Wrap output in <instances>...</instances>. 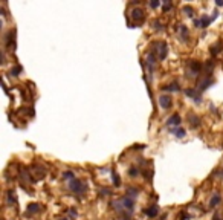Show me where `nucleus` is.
I'll use <instances>...</instances> for the list:
<instances>
[{
    "label": "nucleus",
    "mask_w": 223,
    "mask_h": 220,
    "mask_svg": "<svg viewBox=\"0 0 223 220\" xmlns=\"http://www.w3.org/2000/svg\"><path fill=\"white\" fill-rule=\"evenodd\" d=\"M171 133H173V135H176L177 138H183V136L187 135L185 128H182V127H176V128H171Z\"/></svg>",
    "instance_id": "9d476101"
},
{
    "label": "nucleus",
    "mask_w": 223,
    "mask_h": 220,
    "mask_svg": "<svg viewBox=\"0 0 223 220\" xmlns=\"http://www.w3.org/2000/svg\"><path fill=\"white\" fill-rule=\"evenodd\" d=\"M183 93H185V95H188V96H191V98H193L196 102H200V101H202V96H200V93H199L196 89H185V90H183Z\"/></svg>",
    "instance_id": "f03ea898"
},
{
    "label": "nucleus",
    "mask_w": 223,
    "mask_h": 220,
    "mask_svg": "<svg viewBox=\"0 0 223 220\" xmlns=\"http://www.w3.org/2000/svg\"><path fill=\"white\" fill-rule=\"evenodd\" d=\"M121 203H122V206H124V208H127V210H128L130 213H132L133 206H135V202L132 200V197H128V196L122 197V199H121Z\"/></svg>",
    "instance_id": "39448f33"
},
{
    "label": "nucleus",
    "mask_w": 223,
    "mask_h": 220,
    "mask_svg": "<svg viewBox=\"0 0 223 220\" xmlns=\"http://www.w3.org/2000/svg\"><path fill=\"white\" fill-rule=\"evenodd\" d=\"M180 35H182V40L188 41V28L185 24H180Z\"/></svg>",
    "instance_id": "2eb2a0df"
},
{
    "label": "nucleus",
    "mask_w": 223,
    "mask_h": 220,
    "mask_svg": "<svg viewBox=\"0 0 223 220\" xmlns=\"http://www.w3.org/2000/svg\"><path fill=\"white\" fill-rule=\"evenodd\" d=\"M150 6L151 8H157V6H161V2H159V0H153V2H150Z\"/></svg>",
    "instance_id": "cd10ccee"
},
{
    "label": "nucleus",
    "mask_w": 223,
    "mask_h": 220,
    "mask_svg": "<svg viewBox=\"0 0 223 220\" xmlns=\"http://www.w3.org/2000/svg\"><path fill=\"white\" fill-rule=\"evenodd\" d=\"M63 177H64V179L73 180V179H75V174H73V171H64V173H63Z\"/></svg>",
    "instance_id": "4be33fe9"
},
{
    "label": "nucleus",
    "mask_w": 223,
    "mask_h": 220,
    "mask_svg": "<svg viewBox=\"0 0 223 220\" xmlns=\"http://www.w3.org/2000/svg\"><path fill=\"white\" fill-rule=\"evenodd\" d=\"M159 104L164 109H170V107H171V96H168V95L159 96Z\"/></svg>",
    "instance_id": "7ed1b4c3"
},
{
    "label": "nucleus",
    "mask_w": 223,
    "mask_h": 220,
    "mask_svg": "<svg viewBox=\"0 0 223 220\" xmlns=\"http://www.w3.org/2000/svg\"><path fill=\"white\" fill-rule=\"evenodd\" d=\"M209 84H211V80H203V81H200L199 84H197V90H200V92H203V90H206L208 87H209Z\"/></svg>",
    "instance_id": "9b49d317"
},
{
    "label": "nucleus",
    "mask_w": 223,
    "mask_h": 220,
    "mask_svg": "<svg viewBox=\"0 0 223 220\" xmlns=\"http://www.w3.org/2000/svg\"><path fill=\"white\" fill-rule=\"evenodd\" d=\"M132 17H133L136 21H139V20H144V11H142V9H139V8L133 9V11H132Z\"/></svg>",
    "instance_id": "6e6552de"
},
{
    "label": "nucleus",
    "mask_w": 223,
    "mask_h": 220,
    "mask_svg": "<svg viewBox=\"0 0 223 220\" xmlns=\"http://www.w3.org/2000/svg\"><path fill=\"white\" fill-rule=\"evenodd\" d=\"M40 211V205L38 203H31V205H28V213L29 214H35V213H38Z\"/></svg>",
    "instance_id": "4468645a"
},
{
    "label": "nucleus",
    "mask_w": 223,
    "mask_h": 220,
    "mask_svg": "<svg viewBox=\"0 0 223 220\" xmlns=\"http://www.w3.org/2000/svg\"><path fill=\"white\" fill-rule=\"evenodd\" d=\"M220 203V196L219 194H214V196L211 197V202H209V205L211 206H216V205H219Z\"/></svg>",
    "instance_id": "6ab92c4d"
},
{
    "label": "nucleus",
    "mask_w": 223,
    "mask_h": 220,
    "mask_svg": "<svg viewBox=\"0 0 223 220\" xmlns=\"http://www.w3.org/2000/svg\"><path fill=\"white\" fill-rule=\"evenodd\" d=\"M154 29H164L162 23H161L159 20H154Z\"/></svg>",
    "instance_id": "bb28decb"
},
{
    "label": "nucleus",
    "mask_w": 223,
    "mask_h": 220,
    "mask_svg": "<svg viewBox=\"0 0 223 220\" xmlns=\"http://www.w3.org/2000/svg\"><path fill=\"white\" fill-rule=\"evenodd\" d=\"M69 213H70V216H76V211H75V210H69Z\"/></svg>",
    "instance_id": "7c9ffc66"
},
{
    "label": "nucleus",
    "mask_w": 223,
    "mask_h": 220,
    "mask_svg": "<svg viewBox=\"0 0 223 220\" xmlns=\"http://www.w3.org/2000/svg\"><path fill=\"white\" fill-rule=\"evenodd\" d=\"M194 26L202 28V21H200V19H194Z\"/></svg>",
    "instance_id": "c85d7f7f"
},
{
    "label": "nucleus",
    "mask_w": 223,
    "mask_h": 220,
    "mask_svg": "<svg viewBox=\"0 0 223 220\" xmlns=\"http://www.w3.org/2000/svg\"><path fill=\"white\" fill-rule=\"evenodd\" d=\"M8 202L9 203H16L17 202V196H16V193L12 191V190L8 191Z\"/></svg>",
    "instance_id": "f3484780"
},
{
    "label": "nucleus",
    "mask_w": 223,
    "mask_h": 220,
    "mask_svg": "<svg viewBox=\"0 0 223 220\" xmlns=\"http://www.w3.org/2000/svg\"><path fill=\"white\" fill-rule=\"evenodd\" d=\"M147 63H148V66H150V69H151L153 64L156 63V55H154V52H150V54L147 55Z\"/></svg>",
    "instance_id": "dca6fc26"
},
{
    "label": "nucleus",
    "mask_w": 223,
    "mask_h": 220,
    "mask_svg": "<svg viewBox=\"0 0 223 220\" xmlns=\"http://www.w3.org/2000/svg\"><path fill=\"white\" fill-rule=\"evenodd\" d=\"M168 54V47L164 41H161V49H159V60H165Z\"/></svg>",
    "instance_id": "1a4fd4ad"
},
{
    "label": "nucleus",
    "mask_w": 223,
    "mask_h": 220,
    "mask_svg": "<svg viewBox=\"0 0 223 220\" xmlns=\"http://www.w3.org/2000/svg\"><path fill=\"white\" fill-rule=\"evenodd\" d=\"M171 8H173V3H171V2H165V3H164V11H165V12L170 11Z\"/></svg>",
    "instance_id": "393cba45"
},
{
    "label": "nucleus",
    "mask_w": 223,
    "mask_h": 220,
    "mask_svg": "<svg viewBox=\"0 0 223 220\" xmlns=\"http://www.w3.org/2000/svg\"><path fill=\"white\" fill-rule=\"evenodd\" d=\"M112 177H113V184L118 187V185H119V177H118V174L115 171H112Z\"/></svg>",
    "instance_id": "5701e85b"
},
{
    "label": "nucleus",
    "mask_w": 223,
    "mask_h": 220,
    "mask_svg": "<svg viewBox=\"0 0 223 220\" xmlns=\"http://www.w3.org/2000/svg\"><path fill=\"white\" fill-rule=\"evenodd\" d=\"M180 122H182V119H180V116L177 115V113H174L173 116H170V118H168V121H167V124L170 125V127H179L180 125Z\"/></svg>",
    "instance_id": "20e7f679"
},
{
    "label": "nucleus",
    "mask_w": 223,
    "mask_h": 220,
    "mask_svg": "<svg viewBox=\"0 0 223 220\" xmlns=\"http://www.w3.org/2000/svg\"><path fill=\"white\" fill-rule=\"evenodd\" d=\"M61 220H67V219H61Z\"/></svg>",
    "instance_id": "2f4dec72"
},
{
    "label": "nucleus",
    "mask_w": 223,
    "mask_h": 220,
    "mask_svg": "<svg viewBox=\"0 0 223 220\" xmlns=\"http://www.w3.org/2000/svg\"><path fill=\"white\" fill-rule=\"evenodd\" d=\"M20 72H21V67H20V66H16L14 69H11V75H14V76L19 75Z\"/></svg>",
    "instance_id": "b1692460"
},
{
    "label": "nucleus",
    "mask_w": 223,
    "mask_h": 220,
    "mask_svg": "<svg viewBox=\"0 0 223 220\" xmlns=\"http://www.w3.org/2000/svg\"><path fill=\"white\" fill-rule=\"evenodd\" d=\"M69 188L73 191V193H84L86 191V184H83L81 180H78V179H73L69 182Z\"/></svg>",
    "instance_id": "f257e3e1"
},
{
    "label": "nucleus",
    "mask_w": 223,
    "mask_h": 220,
    "mask_svg": "<svg viewBox=\"0 0 223 220\" xmlns=\"http://www.w3.org/2000/svg\"><path fill=\"white\" fill-rule=\"evenodd\" d=\"M157 211H159V208H157V206H151V208L144 210V213H145L148 217H156V216H157Z\"/></svg>",
    "instance_id": "f8f14e48"
},
{
    "label": "nucleus",
    "mask_w": 223,
    "mask_h": 220,
    "mask_svg": "<svg viewBox=\"0 0 223 220\" xmlns=\"http://www.w3.org/2000/svg\"><path fill=\"white\" fill-rule=\"evenodd\" d=\"M128 174L132 176V177H136V176L139 174V170H138L136 167H132V168H130V170H128Z\"/></svg>",
    "instance_id": "412c9836"
},
{
    "label": "nucleus",
    "mask_w": 223,
    "mask_h": 220,
    "mask_svg": "<svg viewBox=\"0 0 223 220\" xmlns=\"http://www.w3.org/2000/svg\"><path fill=\"white\" fill-rule=\"evenodd\" d=\"M216 5H217V6H223V0H217Z\"/></svg>",
    "instance_id": "c756f323"
},
{
    "label": "nucleus",
    "mask_w": 223,
    "mask_h": 220,
    "mask_svg": "<svg viewBox=\"0 0 223 220\" xmlns=\"http://www.w3.org/2000/svg\"><path fill=\"white\" fill-rule=\"evenodd\" d=\"M190 67H191V70H190L191 75H197L202 69V64L199 61H190Z\"/></svg>",
    "instance_id": "423d86ee"
},
{
    "label": "nucleus",
    "mask_w": 223,
    "mask_h": 220,
    "mask_svg": "<svg viewBox=\"0 0 223 220\" xmlns=\"http://www.w3.org/2000/svg\"><path fill=\"white\" fill-rule=\"evenodd\" d=\"M162 89H164V90H170V92H179V90H180V87H179V84H177V83H173V84L164 86Z\"/></svg>",
    "instance_id": "ddd939ff"
},
{
    "label": "nucleus",
    "mask_w": 223,
    "mask_h": 220,
    "mask_svg": "<svg viewBox=\"0 0 223 220\" xmlns=\"http://www.w3.org/2000/svg\"><path fill=\"white\" fill-rule=\"evenodd\" d=\"M188 119H190V122H191V127H199V125H200V118H199V116H196L194 113H190V115H188Z\"/></svg>",
    "instance_id": "0eeeda50"
},
{
    "label": "nucleus",
    "mask_w": 223,
    "mask_h": 220,
    "mask_svg": "<svg viewBox=\"0 0 223 220\" xmlns=\"http://www.w3.org/2000/svg\"><path fill=\"white\" fill-rule=\"evenodd\" d=\"M200 21H202V28H208V26H209V23L213 21V19H209L208 16H203V17L200 19Z\"/></svg>",
    "instance_id": "a211bd4d"
},
{
    "label": "nucleus",
    "mask_w": 223,
    "mask_h": 220,
    "mask_svg": "<svg viewBox=\"0 0 223 220\" xmlns=\"http://www.w3.org/2000/svg\"><path fill=\"white\" fill-rule=\"evenodd\" d=\"M139 193V190L138 188H128V191H127V194H128V197H136V194Z\"/></svg>",
    "instance_id": "aec40b11"
},
{
    "label": "nucleus",
    "mask_w": 223,
    "mask_h": 220,
    "mask_svg": "<svg viewBox=\"0 0 223 220\" xmlns=\"http://www.w3.org/2000/svg\"><path fill=\"white\" fill-rule=\"evenodd\" d=\"M183 11L187 12V16H193V8H191V6H188V5L183 6Z\"/></svg>",
    "instance_id": "a878e982"
}]
</instances>
